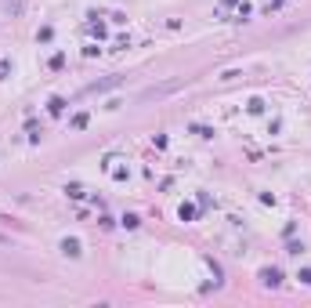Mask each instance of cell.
<instances>
[{"instance_id": "cell-1", "label": "cell", "mask_w": 311, "mask_h": 308, "mask_svg": "<svg viewBox=\"0 0 311 308\" xmlns=\"http://www.w3.org/2000/svg\"><path fill=\"white\" fill-rule=\"evenodd\" d=\"M62 250H65V254H80V243H76V240H65Z\"/></svg>"}, {"instance_id": "cell-2", "label": "cell", "mask_w": 311, "mask_h": 308, "mask_svg": "<svg viewBox=\"0 0 311 308\" xmlns=\"http://www.w3.org/2000/svg\"><path fill=\"white\" fill-rule=\"evenodd\" d=\"M264 283H271V287L279 283V272H275V268H268V272H264Z\"/></svg>"}]
</instances>
